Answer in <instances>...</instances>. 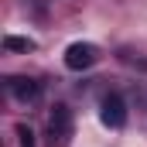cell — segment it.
<instances>
[{
    "label": "cell",
    "mask_w": 147,
    "mask_h": 147,
    "mask_svg": "<svg viewBox=\"0 0 147 147\" xmlns=\"http://www.w3.org/2000/svg\"><path fill=\"white\" fill-rule=\"evenodd\" d=\"M72 140V110L65 103H58L48 116V144L51 147H69Z\"/></svg>",
    "instance_id": "1"
},
{
    "label": "cell",
    "mask_w": 147,
    "mask_h": 147,
    "mask_svg": "<svg viewBox=\"0 0 147 147\" xmlns=\"http://www.w3.org/2000/svg\"><path fill=\"white\" fill-rule=\"evenodd\" d=\"M99 62V48L92 45V41H75L65 48V65L72 69V72H82V69H92Z\"/></svg>",
    "instance_id": "2"
},
{
    "label": "cell",
    "mask_w": 147,
    "mask_h": 147,
    "mask_svg": "<svg viewBox=\"0 0 147 147\" xmlns=\"http://www.w3.org/2000/svg\"><path fill=\"white\" fill-rule=\"evenodd\" d=\"M99 120H103L110 130H120V127L127 123V106H123V99H120L116 92H110V96L103 99V106H99Z\"/></svg>",
    "instance_id": "3"
},
{
    "label": "cell",
    "mask_w": 147,
    "mask_h": 147,
    "mask_svg": "<svg viewBox=\"0 0 147 147\" xmlns=\"http://www.w3.org/2000/svg\"><path fill=\"white\" fill-rule=\"evenodd\" d=\"M7 89H10V96L17 99V103H38V96H41V82L34 79H24V75H14L10 82H7Z\"/></svg>",
    "instance_id": "4"
},
{
    "label": "cell",
    "mask_w": 147,
    "mask_h": 147,
    "mask_svg": "<svg viewBox=\"0 0 147 147\" xmlns=\"http://www.w3.org/2000/svg\"><path fill=\"white\" fill-rule=\"evenodd\" d=\"M3 48H7V51H34V41H31V38H14V34H7V38H3Z\"/></svg>",
    "instance_id": "5"
},
{
    "label": "cell",
    "mask_w": 147,
    "mask_h": 147,
    "mask_svg": "<svg viewBox=\"0 0 147 147\" xmlns=\"http://www.w3.org/2000/svg\"><path fill=\"white\" fill-rule=\"evenodd\" d=\"M17 137H21V147H34V134H31V127H17Z\"/></svg>",
    "instance_id": "6"
}]
</instances>
